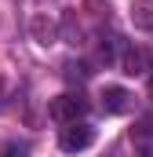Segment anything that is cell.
<instances>
[{"label": "cell", "instance_id": "1", "mask_svg": "<svg viewBox=\"0 0 153 157\" xmlns=\"http://www.w3.org/2000/svg\"><path fill=\"white\" fill-rule=\"evenodd\" d=\"M47 113H51V121H58V124H76V121L88 113V99H84L80 91L55 95V99L47 102Z\"/></svg>", "mask_w": 153, "mask_h": 157}, {"label": "cell", "instance_id": "2", "mask_svg": "<svg viewBox=\"0 0 153 157\" xmlns=\"http://www.w3.org/2000/svg\"><path fill=\"white\" fill-rule=\"evenodd\" d=\"M91 143H95V128H91V124H84V121L66 124V128H62V135H58V146H62L66 154H80V150H88Z\"/></svg>", "mask_w": 153, "mask_h": 157}, {"label": "cell", "instance_id": "3", "mask_svg": "<svg viewBox=\"0 0 153 157\" xmlns=\"http://www.w3.org/2000/svg\"><path fill=\"white\" fill-rule=\"evenodd\" d=\"M135 102H131V91L128 88H117V84H110L106 91H102V110L106 113H128Z\"/></svg>", "mask_w": 153, "mask_h": 157}, {"label": "cell", "instance_id": "4", "mask_svg": "<svg viewBox=\"0 0 153 157\" xmlns=\"http://www.w3.org/2000/svg\"><path fill=\"white\" fill-rule=\"evenodd\" d=\"M29 33H33V40H37L40 48H51V44L58 40V26H55L47 15H37V18L29 22Z\"/></svg>", "mask_w": 153, "mask_h": 157}, {"label": "cell", "instance_id": "5", "mask_svg": "<svg viewBox=\"0 0 153 157\" xmlns=\"http://www.w3.org/2000/svg\"><path fill=\"white\" fill-rule=\"evenodd\" d=\"M120 70H124L128 77H142V73L150 70V55H146L142 48H128L124 59H120Z\"/></svg>", "mask_w": 153, "mask_h": 157}, {"label": "cell", "instance_id": "6", "mask_svg": "<svg viewBox=\"0 0 153 157\" xmlns=\"http://www.w3.org/2000/svg\"><path fill=\"white\" fill-rule=\"evenodd\" d=\"M131 22L135 29H153V0H131Z\"/></svg>", "mask_w": 153, "mask_h": 157}, {"label": "cell", "instance_id": "7", "mask_svg": "<svg viewBox=\"0 0 153 157\" xmlns=\"http://www.w3.org/2000/svg\"><path fill=\"white\" fill-rule=\"evenodd\" d=\"M26 154H29V143H15V146H7L4 157H26Z\"/></svg>", "mask_w": 153, "mask_h": 157}, {"label": "cell", "instance_id": "8", "mask_svg": "<svg viewBox=\"0 0 153 157\" xmlns=\"http://www.w3.org/2000/svg\"><path fill=\"white\" fill-rule=\"evenodd\" d=\"M139 157H153V150H142V154H139Z\"/></svg>", "mask_w": 153, "mask_h": 157}, {"label": "cell", "instance_id": "9", "mask_svg": "<svg viewBox=\"0 0 153 157\" xmlns=\"http://www.w3.org/2000/svg\"><path fill=\"white\" fill-rule=\"evenodd\" d=\"M150 99H153V77H150Z\"/></svg>", "mask_w": 153, "mask_h": 157}]
</instances>
